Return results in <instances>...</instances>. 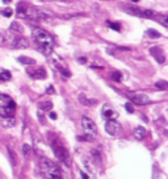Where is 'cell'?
Here are the masks:
<instances>
[{
  "instance_id": "8",
  "label": "cell",
  "mask_w": 168,
  "mask_h": 179,
  "mask_svg": "<svg viewBox=\"0 0 168 179\" xmlns=\"http://www.w3.org/2000/svg\"><path fill=\"white\" fill-rule=\"evenodd\" d=\"M105 131L110 136H117V134H120L122 132V127L118 121L116 120H108L105 123Z\"/></svg>"
},
{
  "instance_id": "1",
  "label": "cell",
  "mask_w": 168,
  "mask_h": 179,
  "mask_svg": "<svg viewBox=\"0 0 168 179\" xmlns=\"http://www.w3.org/2000/svg\"><path fill=\"white\" fill-rule=\"evenodd\" d=\"M17 12L20 17H25L29 20L34 21H50L53 16L49 13L46 9L41 7H36V5H29L25 1H21L17 4Z\"/></svg>"
},
{
  "instance_id": "33",
  "label": "cell",
  "mask_w": 168,
  "mask_h": 179,
  "mask_svg": "<svg viewBox=\"0 0 168 179\" xmlns=\"http://www.w3.org/2000/svg\"><path fill=\"white\" fill-rule=\"evenodd\" d=\"M38 119L41 123H45V119H43V115H41V112H38Z\"/></svg>"
},
{
  "instance_id": "30",
  "label": "cell",
  "mask_w": 168,
  "mask_h": 179,
  "mask_svg": "<svg viewBox=\"0 0 168 179\" xmlns=\"http://www.w3.org/2000/svg\"><path fill=\"white\" fill-rule=\"evenodd\" d=\"M161 25L167 28L168 27V17L167 16H163V20H161Z\"/></svg>"
},
{
  "instance_id": "17",
  "label": "cell",
  "mask_w": 168,
  "mask_h": 179,
  "mask_svg": "<svg viewBox=\"0 0 168 179\" xmlns=\"http://www.w3.org/2000/svg\"><path fill=\"white\" fill-rule=\"evenodd\" d=\"M91 155H92L93 161H95V163L96 165H101V154H100V152L97 150V149H93V150H91Z\"/></svg>"
},
{
  "instance_id": "11",
  "label": "cell",
  "mask_w": 168,
  "mask_h": 179,
  "mask_svg": "<svg viewBox=\"0 0 168 179\" xmlns=\"http://www.w3.org/2000/svg\"><path fill=\"white\" fill-rule=\"evenodd\" d=\"M103 116L108 120H116L117 117H118V113H117L114 109L109 107V105H104L103 108Z\"/></svg>"
},
{
  "instance_id": "10",
  "label": "cell",
  "mask_w": 168,
  "mask_h": 179,
  "mask_svg": "<svg viewBox=\"0 0 168 179\" xmlns=\"http://www.w3.org/2000/svg\"><path fill=\"white\" fill-rule=\"evenodd\" d=\"M131 101L134 104H138V105H144V104L150 103V97L147 95H143V93H139V95H134L130 97Z\"/></svg>"
},
{
  "instance_id": "31",
  "label": "cell",
  "mask_w": 168,
  "mask_h": 179,
  "mask_svg": "<svg viewBox=\"0 0 168 179\" xmlns=\"http://www.w3.org/2000/svg\"><path fill=\"white\" fill-rule=\"evenodd\" d=\"M54 92H55V90H54V87H51V86L46 90V93H49V95H51V93H54Z\"/></svg>"
},
{
  "instance_id": "25",
  "label": "cell",
  "mask_w": 168,
  "mask_h": 179,
  "mask_svg": "<svg viewBox=\"0 0 168 179\" xmlns=\"http://www.w3.org/2000/svg\"><path fill=\"white\" fill-rule=\"evenodd\" d=\"M78 140L79 141H93L95 137L91 134H84V136H78Z\"/></svg>"
},
{
  "instance_id": "19",
  "label": "cell",
  "mask_w": 168,
  "mask_h": 179,
  "mask_svg": "<svg viewBox=\"0 0 168 179\" xmlns=\"http://www.w3.org/2000/svg\"><path fill=\"white\" fill-rule=\"evenodd\" d=\"M18 62L22 63V65H34L36 61L33 58H29V57H18Z\"/></svg>"
},
{
  "instance_id": "18",
  "label": "cell",
  "mask_w": 168,
  "mask_h": 179,
  "mask_svg": "<svg viewBox=\"0 0 168 179\" xmlns=\"http://www.w3.org/2000/svg\"><path fill=\"white\" fill-rule=\"evenodd\" d=\"M9 79H11V72L4 69H0V83L7 82Z\"/></svg>"
},
{
  "instance_id": "6",
  "label": "cell",
  "mask_w": 168,
  "mask_h": 179,
  "mask_svg": "<svg viewBox=\"0 0 168 179\" xmlns=\"http://www.w3.org/2000/svg\"><path fill=\"white\" fill-rule=\"evenodd\" d=\"M126 12L130 15H135V16H139V17H144V19H154L156 17V12L151 9H141V8L137 7H126Z\"/></svg>"
},
{
  "instance_id": "4",
  "label": "cell",
  "mask_w": 168,
  "mask_h": 179,
  "mask_svg": "<svg viewBox=\"0 0 168 179\" xmlns=\"http://www.w3.org/2000/svg\"><path fill=\"white\" fill-rule=\"evenodd\" d=\"M14 112H16L14 100L5 93H0V117L1 119L13 117Z\"/></svg>"
},
{
  "instance_id": "35",
  "label": "cell",
  "mask_w": 168,
  "mask_h": 179,
  "mask_svg": "<svg viewBox=\"0 0 168 179\" xmlns=\"http://www.w3.org/2000/svg\"><path fill=\"white\" fill-rule=\"evenodd\" d=\"M11 1H12V0H3V3H4V4H9Z\"/></svg>"
},
{
  "instance_id": "3",
  "label": "cell",
  "mask_w": 168,
  "mask_h": 179,
  "mask_svg": "<svg viewBox=\"0 0 168 179\" xmlns=\"http://www.w3.org/2000/svg\"><path fill=\"white\" fill-rule=\"evenodd\" d=\"M40 167L45 174L46 179H62V171L57 163L50 161L46 157H42L40 161Z\"/></svg>"
},
{
  "instance_id": "22",
  "label": "cell",
  "mask_w": 168,
  "mask_h": 179,
  "mask_svg": "<svg viewBox=\"0 0 168 179\" xmlns=\"http://www.w3.org/2000/svg\"><path fill=\"white\" fill-rule=\"evenodd\" d=\"M147 36L151 38H159L160 37V33L155 29H147Z\"/></svg>"
},
{
  "instance_id": "27",
  "label": "cell",
  "mask_w": 168,
  "mask_h": 179,
  "mask_svg": "<svg viewBox=\"0 0 168 179\" xmlns=\"http://www.w3.org/2000/svg\"><path fill=\"white\" fill-rule=\"evenodd\" d=\"M110 76H112V79L116 80V82H121V79H122V75H121L120 71H113L110 74Z\"/></svg>"
},
{
  "instance_id": "9",
  "label": "cell",
  "mask_w": 168,
  "mask_h": 179,
  "mask_svg": "<svg viewBox=\"0 0 168 179\" xmlns=\"http://www.w3.org/2000/svg\"><path fill=\"white\" fill-rule=\"evenodd\" d=\"M28 74H29V76L33 78V79H45V78L47 76L46 70L42 69V67H38V69H36V70H32V71H29Z\"/></svg>"
},
{
  "instance_id": "13",
  "label": "cell",
  "mask_w": 168,
  "mask_h": 179,
  "mask_svg": "<svg viewBox=\"0 0 168 179\" xmlns=\"http://www.w3.org/2000/svg\"><path fill=\"white\" fill-rule=\"evenodd\" d=\"M151 54L155 57V59L158 61L159 63H164V61H165V57L163 55V53H161V50L159 48H151Z\"/></svg>"
},
{
  "instance_id": "20",
  "label": "cell",
  "mask_w": 168,
  "mask_h": 179,
  "mask_svg": "<svg viewBox=\"0 0 168 179\" xmlns=\"http://www.w3.org/2000/svg\"><path fill=\"white\" fill-rule=\"evenodd\" d=\"M38 107L41 111H50L53 108V103L51 101H42V103L38 104Z\"/></svg>"
},
{
  "instance_id": "32",
  "label": "cell",
  "mask_w": 168,
  "mask_h": 179,
  "mask_svg": "<svg viewBox=\"0 0 168 179\" xmlns=\"http://www.w3.org/2000/svg\"><path fill=\"white\" fill-rule=\"evenodd\" d=\"M49 117H50L51 120H57V113H55V112H50V115H49Z\"/></svg>"
},
{
  "instance_id": "5",
  "label": "cell",
  "mask_w": 168,
  "mask_h": 179,
  "mask_svg": "<svg viewBox=\"0 0 168 179\" xmlns=\"http://www.w3.org/2000/svg\"><path fill=\"white\" fill-rule=\"evenodd\" d=\"M50 144H51V149H53V152H54L55 157L59 161H62L63 163H66L67 166H70V154L67 152V149L62 145V142L59 141V138L53 136V138L50 140Z\"/></svg>"
},
{
  "instance_id": "12",
  "label": "cell",
  "mask_w": 168,
  "mask_h": 179,
  "mask_svg": "<svg viewBox=\"0 0 168 179\" xmlns=\"http://www.w3.org/2000/svg\"><path fill=\"white\" fill-rule=\"evenodd\" d=\"M79 103L83 104V105H86V107H92V105L97 104V100L96 99H89L87 95L80 93V95H79Z\"/></svg>"
},
{
  "instance_id": "21",
  "label": "cell",
  "mask_w": 168,
  "mask_h": 179,
  "mask_svg": "<svg viewBox=\"0 0 168 179\" xmlns=\"http://www.w3.org/2000/svg\"><path fill=\"white\" fill-rule=\"evenodd\" d=\"M30 153H32V148H30V146H29L28 144L22 145V155H24L25 158H26V157H29V155H30Z\"/></svg>"
},
{
  "instance_id": "14",
  "label": "cell",
  "mask_w": 168,
  "mask_h": 179,
  "mask_svg": "<svg viewBox=\"0 0 168 179\" xmlns=\"http://www.w3.org/2000/svg\"><path fill=\"white\" fill-rule=\"evenodd\" d=\"M0 125L3 128H13L14 125H16V120H14V117L1 119V120H0Z\"/></svg>"
},
{
  "instance_id": "15",
  "label": "cell",
  "mask_w": 168,
  "mask_h": 179,
  "mask_svg": "<svg viewBox=\"0 0 168 179\" xmlns=\"http://www.w3.org/2000/svg\"><path fill=\"white\" fill-rule=\"evenodd\" d=\"M134 137L137 138V140H143L146 137V129L143 127H137L135 128V131H134Z\"/></svg>"
},
{
  "instance_id": "26",
  "label": "cell",
  "mask_w": 168,
  "mask_h": 179,
  "mask_svg": "<svg viewBox=\"0 0 168 179\" xmlns=\"http://www.w3.org/2000/svg\"><path fill=\"white\" fill-rule=\"evenodd\" d=\"M0 13L3 15L4 17H11V16L13 15V11H12V8H5V9L0 11Z\"/></svg>"
},
{
  "instance_id": "29",
  "label": "cell",
  "mask_w": 168,
  "mask_h": 179,
  "mask_svg": "<svg viewBox=\"0 0 168 179\" xmlns=\"http://www.w3.org/2000/svg\"><path fill=\"white\" fill-rule=\"evenodd\" d=\"M125 108H126V111L129 112V113H133V112H134V108H133V105H131L130 103H126V104H125Z\"/></svg>"
},
{
  "instance_id": "36",
  "label": "cell",
  "mask_w": 168,
  "mask_h": 179,
  "mask_svg": "<svg viewBox=\"0 0 168 179\" xmlns=\"http://www.w3.org/2000/svg\"><path fill=\"white\" fill-rule=\"evenodd\" d=\"M62 1H65V3H70L71 0H62Z\"/></svg>"
},
{
  "instance_id": "16",
  "label": "cell",
  "mask_w": 168,
  "mask_h": 179,
  "mask_svg": "<svg viewBox=\"0 0 168 179\" xmlns=\"http://www.w3.org/2000/svg\"><path fill=\"white\" fill-rule=\"evenodd\" d=\"M9 30L11 32H16V33H22V32H24V27H22L20 23L14 21V23H12V24H11Z\"/></svg>"
},
{
  "instance_id": "28",
  "label": "cell",
  "mask_w": 168,
  "mask_h": 179,
  "mask_svg": "<svg viewBox=\"0 0 168 179\" xmlns=\"http://www.w3.org/2000/svg\"><path fill=\"white\" fill-rule=\"evenodd\" d=\"M108 25H109L112 29H114V30H117V32H120L121 30V27H120V24H114V23H112V21H108Z\"/></svg>"
},
{
  "instance_id": "23",
  "label": "cell",
  "mask_w": 168,
  "mask_h": 179,
  "mask_svg": "<svg viewBox=\"0 0 168 179\" xmlns=\"http://www.w3.org/2000/svg\"><path fill=\"white\" fill-rule=\"evenodd\" d=\"M155 87H156L158 90H167L168 83L165 82V80H159V82L155 83Z\"/></svg>"
},
{
  "instance_id": "37",
  "label": "cell",
  "mask_w": 168,
  "mask_h": 179,
  "mask_svg": "<svg viewBox=\"0 0 168 179\" xmlns=\"http://www.w3.org/2000/svg\"><path fill=\"white\" fill-rule=\"evenodd\" d=\"M133 1H135V3H137V1H139V0H133Z\"/></svg>"
},
{
  "instance_id": "7",
  "label": "cell",
  "mask_w": 168,
  "mask_h": 179,
  "mask_svg": "<svg viewBox=\"0 0 168 179\" xmlns=\"http://www.w3.org/2000/svg\"><path fill=\"white\" fill-rule=\"evenodd\" d=\"M82 127H83V129H84V132H86V134H91L93 137H96L97 127H96V124L93 123V120H91V119L87 116H83L82 117Z\"/></svg>"
},
{
  "instance_id": "34",
  "label": "cell",
  "mask_w": 168,
  "mask_h": 179,
  "mask_svg": "<svg viewBox=\"0 0 168 179\" xmlns=\"http://www.w3.org/2000/svg\"><path fill=\"white\" fill-rule=\"evenodd\" d=\"M79 62H80V63H86V62H87V58H83V57H80V58H79Z\"/></svg>"
},
{
  "instance_id": "24",
  "label": "cell",
  "mask_w": 168,
  "mask_h": 179,
  "mask_svg": "<svg viewBox=\"0 0 168 179\" xmlns=\"http://www.w3.org/2000/svg\"><path fill=\"white\" fill-rule=\"evenodd\" d=\"M79 175H80V179H95L91 172H88V171H83V170H80Z\"/></svg>"
},
{
  "instance_id": "2",
  "label": "cell",
  "mask_w": 168,
  "mask_h": 179,
  "mask_svg": "<svg viewBox=\"0 0 168 179\" xmlns=\"http://www.w3.org/2000/svg\"><path fill=\"white\" fill-rule=\"evenodd\" d=\"M32 38L34 44L37 45L38 50L43 53L45 55H50L53 52V46H54V40L46 30L41 28H34L32 32Z\"/></svg>"
}]
</instances>
